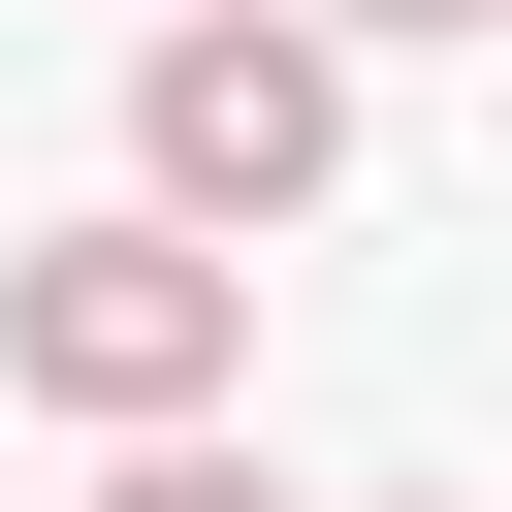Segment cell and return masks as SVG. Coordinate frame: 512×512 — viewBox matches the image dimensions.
Here are the masks:
<instances>
[{
  "label": "cell",
  "mask_w": 512,
  "mask_h": 512,
  "mask_svg": "<svg viewBox=\"0 0 512 512\" xmlns=\"http://www.w3.org/2000/svg\"><path fill=\"white\" fill-rule=\"evenodd\" d=\"M0 384H32V416H224V384H256V256L128 192V224L0 256Z\"/></svg>",
  "instance_id": "1"
},
{
  "label": "cell",
  "mask_w": 512,
  "mask_h": 512,
  "mask_svg": "<svg viewBox=\"0 0 512 512\" xmlns=\"http://www.w3.org/2000/svg\"><path fill=\"white\" fill-rule=\"evenodd\" d=\"M96 512H288L256 448H192V416H96Z\"/></svg>",
  "instance_id": "3"
},
{
  "label": "cell",
  "mask_w": 512,
  "mask_h": 512,
  "mask_svg": "<svg viewBox=\"0 0 512 512\" xmlns=\"http://www.w3.org/2000/svg\"><path fill=\"white\" fill-rule=\"evenodd\" d=\"M320 32H480V0H320Z\"/></svg>",
  "instance_id": "4"
},
{
  "label": "cell",
  "mask_w": 512,
  "mask_h": 512,
  "mask_svg": "<svg viewBox=\"0 0 512 512\" xmlns=\"http://www.w3.org/2000/svg\"><path fill=\"white\" fill-rule=\"evenodd\" d=\"M128 160H160V224H320L352 192V32H288V0H160V64H128Z\"/></svg>",
  "instance_id": "2"
}]
</instances>
